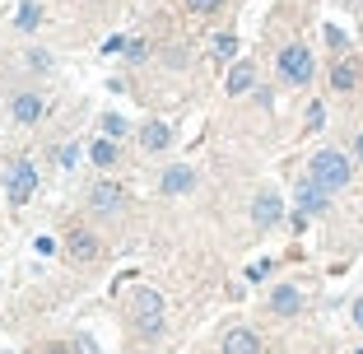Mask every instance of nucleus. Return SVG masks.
Returning a JSON list of instances; mask_svg holds the SVG:
<instances>
[{"mask_svg": "<svg viewBox=\"0 0 363 354\" xmlns=\"http://www.w3.org/2000/svg\"><path fill=\"white\" fill-rule=\"evenodd\" d=\"M145 56H150V43L130 38V43H126V61H145Z\"/></svg>", "mask_w": 363, "mask_h": 354, "instance_id": "412c9836", "label": "nucleus"}, {"mask_svg": "<svg viewBox=\"0 0 363 354\" xmlns=\"http://www.w3.org/2000/svg\"><path fill=\"white\" fill-rule=\"evenodd\" d=\"M33 192H38V168H33L28 159H14L10 168H5V201L23 205Z\"/></svg>", "mask_w": 363, "mask_h": 354, "instance_id": "7ed1b4c3", "label": "nucleus"}, {"mask_svg": "<svg viewBox=\"0 0 363 354\" xmlns=\"http://www.w3.org/2000/svg\"><path fill=\"white\" fill-rule=\"evenodd\" d=\"M65 247H70V257H75V261H98V257H103V247H98V238L89 233V228H75Z\"/></svg>", "mask_w": 363, "mask_h": 354, "instance_id": "9d476101", "label": "nucleus"}, {"mask_svg": "<svg viewBox=\"0 0 363 354\" xmlns=\"http://www.w3.org/2000/svg\"><path fill=\"white\" fill-rule=\"evenodd\" d=\"M121 201H126V192H121V187H112V182L89 187V205H94L98 215H117V210H121Z\"/></svg>", "mask_w": 363, "mask_h": 354, "instance_id": "39448f33", "label": "nucleus"}, {"mask_svg": "<svg viewBox=\"0 0 363 354\" xmlns=\"http://www.w3.org/2000/svg\"><path fill=\"white\" fill-rule=\"evenodd\" d=\"M331 84L335 89H354V84H359V65H354V61H340L331 70Z\"/></svg>", "mask_w": 363, "mask_h": 354, "instance_id": "dca6fc26", "label": "nucleus"}, {"mask_svg": "<svg viewBox=\"0 0 363 354\" xmlns=\"http://www.w3.org/2000/svg\"><path fill=\"white\" fill-rule=\"evenodd\" d=\"M130 326H135L145 341H154V336L163 331V299L154 289H135L130 294Z\"/></svg>", "mask_w": 363, "mask_h": 354, "instance_id": "f03ea898", "label": "nucleus"}, {"mask_svg": "<svg viewBox=\"0 0 363 354\" xmlns=\"http://www.w3.org/2000/svg\"><path fill=\"white\" fill-rule=\"evenodd\" d=\"M298 308H303V294L294 289V284H275V289H270V312H275V317H294Z\"/></svg>", "mask_w": 363, "mask_h": 354, "instance_id": "1a4fd4ad", "label": "nucleus"}, {"mask_svg": "<svg viewBox=\"0 0 363 354\" xmlns=\"http://www.w3.org/2000/svg\"><path fill=\"white\" fill-rule=\"evenodd\" d=\"M43 354H75L70 345H43Z\"/></svg>", "mask_w": 363, "mask_h": 354, "instance_id": "393cba45", "label": "nucleus"}, {"mask_svg": "<svg viewBox=\"0 0 363 354\" xmlns=\"http://www.w3.org/2000/svg\"><path fill=\"white\" fill-rule=\"evenodd\" d=\"M354 154H359V163H363V131H359V140H354Z\"/></svg>", "mask_w": 363, "mask_h": 354, "instance_id": "bb28decb", "label": "nucleus"}, {"mask_svg": "<svg viewBox=\"0 0 363 354\" xmlns=\"http://www.w3.org/2000/svg\"><path fill=\"white\" fill-rule=\"evenodd\" d=\"M233 52H238V38H233V33H219V38H214V56H219V61H228Z\"/></svg>", "mask_w": 363, "mask_h": 354, "instance_id": "a211bd4d", "label": "nucleus"}, {"mask_svg": "<svg viewBox=\"0 0 363 354\" xmlns=\"http://www.w3.org/2000/svg\"><path fill=\"white\" fill-rule=\"evenodd\" d=\"M326 43H331V47H345V33H340V28H331V23H326Z\"/></svg>", "mask_w": 363, "mask_h": 354, "instance_id": "b1692460", "label": "nucleus"}, {"mask_svg": "<svg viewBox=\"0 0 363 354\" xmlns=\"http://www.w3.org/2000/svg\"><path fill=\"white\" fill-rule=\"evenodd\" d=\"M354 322H359V326H363V299H359V303H354Z\"/></svg>", "mask_w": 363, "mask_h": 354, "instance_id": "a878e982", "label": "nucleus"}, {"mask_svg": "<svg viewBox=\"0 0 363 354\" xmlns=\"http://www.w3.org/2000/svg\"><path fill=\"white\" fill-rule=\"evenodd\" d=\"M308 177L317 187H326V192H345V187H350V177H354V163L345 159L340 150H321L317 159H312Z\"/></svg>", "mask_w": 363, "mask_h": 354, "instance_id": "f257e3e1", "label": "nucleus"}, {"mask_svg": "<svg viewBox=\"0 0 363 354\" xmlns=\"http://www.w3.org/2000/svg\"><path fill=\"white\" fill-rule=\"evenodd\" d=\"M326 196H331V192L308 177V182L298 187V215H321V210H326Z\"/></svg>", "mask_w": 363, "mask_h": 354, "instance_id": "9b49d317", "label": "nucleus"}, {"mask_svg": "<svg viewBox=\"0 0 363 354\" xmlns=\"http://www.w3.org/2000/svg\"><path fill=\"white\" fill-rule=\"evenodd\" d=\"M252 79H257L252 61H238L233 70H228V94H247V89H252Z\"/></svg>", "mask_w": 363, "mask_h": 354, "instance_id": "2eb2a0df", "label": "nucleus"}, {"mask_svg": "<svg viewBox=\"0 0 363 354\" xmlns=\"http://www.w3.org/2000/svg\"><path fill=\"white\" fill-rule=\"evenodd\" d=\"M279 215H284V201H279L275 192H261L257 201H252V219H257V228H270Z\"/></svg>", "mask_w": 363, "mask_h": 354, "instance_id": "0eeeda50", "label": "nucleus"}, {"mask_svg": "<svg viewBox=\"0 0 363 354\" xmlns=\"http://www.w3.org/2000/svg\"><path fill=\"white\" fill-rule=\"evenodd\" d=\"M10 117L19 121V126H33V121L43 117V98H38V94H19L10 103Z\"/></svg>", "mask_w": 363, "mask_h": 354, "instance_id": "f8f14e48", "label": "nucleus"}, {"mask_svg": "<svg viewBox=\"0 0 363 354\" xmlns=\"http://www.w3.org/2000/svg\"><path fill=\"white\" fill-rule=\"evenodd\" d=\"M321 121H326V108L312 103V108H308V131H321Z\"/></svg>", "mask_w": 363, "mask_h": 354, "instance_id": "4be33fe9", "label": "nucleus"}, {"mask_svg": "<svg viewBox=\"0 0 363 354\" xmlns=\"http://www.w3.org/2000/svg\"><path fill=\"white\" fill-rule=\"evenodd\" d=\"M38 23H43V10H38V5H19V14H14V28H23V33H33L38 28Z\"/></svg>", "mask_w": 363, "mask_h": 354, "instance_id": "f3484780", "label": "nucleus"}, {"mask_svg": "<svg viewBox=\"0 0 363 354\" xmlns=\"http://www.w3.org/2000/svg\"><path fill=\"white\" fill-rule=\"evenodd\" d=\"M182 5H186L191 14H219L224 10V0H182Z\"/></svg>", "mask_w": 363, "mask_h": 354, "instance_id": "aec40b11", "label": "nucleus"}, {"mask_svg": "<svg viewBox=\"0 0 363 354\" xmlns=\"http://www.w3.org/2000/svg\"><path fill=\"white\" fill-rule=\"evenodd\" d=\"M219 354H261V341H257V331L233 326V331L224 336V345H219Z\"/></svg>", "mask_w": 363, "mask_h": 354, "instance_id": "6e6552de", "label": "nucleus"}, {"mask_svg": "<svg viewBox=\"0 0 363 354\" xmlns=\"http://www.w3.org/2000/svg\"><path fill=\"white\" fill-rule=\"evenodd\" d=\"M89 154H94L98 168H117V159H121V150H117V140H112V135L94 140V145H89Z\"/></svg>", "mask_w": 363, "mask_h": 354, "instance_id": "4468645a", "label": "nucleus"}, {"mask_svg": "<svg viewBox=\"0 0 363 354\" xmlns=\"http://www.w3.org/2000/svg\"><path fill=\"white\" fill-rule=\"evenodd\" d=\"M140 145H145L150 154L168 150V145H172V126H168V121H150V126L140 131Z\"/></svg>", "mask_w": 363, "mask_h": 354, "instance_id": "ddd939ff", "label": "nucleus"}, {"mask_svg": "<svg viewBox=\"0 0 363 354\" xmlns=\"http://www.w3.org/2000/svg\"><path fill=\"white\" fill-rule=\"evenodd\" d=\"M103 52H107V56H126V38H107Z\"/></svg>", "mask_w": 363, "mask_h": 354, "instance_id": "5701e85b", "label": "nucleus"}, {"mask_svg": "<svg viewBox=\"0 0 363 354\" xmlns=\"http://www.w3.org/2000/svg\"><path fill=\"white\" fill-rule=\"evenodd\" d=\"M98 126H103V135H112V140H121V135H126V121H121L117 112H107V117L98 121Z\"/></svg>", "mask_w": 363, "mask_h": 354, "instance_id": "6ab92c4d", "label": "nucleus"}, {"mask_svg": "<svg viewBox=\"0 0 363 354\" xmlns=\"http://www.w3.org/2000/svg\"><path fill=\"white\" fill-rule=\"evenodd\" d=\"M191 187H196V172L186 168V163H172V168L159 177V192L163 196H182V192H191Z\"/></svg>", "mask_w": 363, "mask_h": 354, "instance_id": "423d86ee", "label": "nucleus"}, {"mask_svg": "<svg viewBox=\"0 0 363 354\" xmlns=\"http://www.w3.org/2000/svg\"><path fill=\"white\" fill-rule=\"evenodd\" d=\"M312 70H317V65H312V52L303 43H289L284 52H279V75H284L289 84H308Z\"/></svg>", "mask_w": 363, "mask_h": 354, "instance_id": "20e7f679", "label": "nucleus"}]
</instances>
